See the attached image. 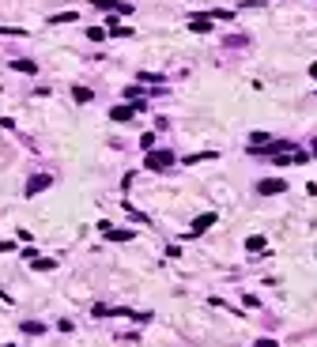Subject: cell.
I'll return each instance as SVG.
<instances>
[{"label": "cell", "mask_w": 317, "mask_h": 347, "mask_svg": "<svg viewBox=\"0 0 317 347\" xmlns=\"http://www.w3.org/2000/svg\"><path fill=\"white\" fill-rule=\"evenodd\" d=\"M143 166H148L151 174H159V170H170V166H174V151H148Z\"/></svg>", "instance_id": "6da1fadb"}, {"label": "cell", "mask_w": 317, "mask_h": 347, "mask_svg": "<svg viewBox=\"0 0 317 347\" xmlns=\"http://www.w3.org/2000/svg\"><path fill=\"white\" fill-rule=\"evenodd\" d=\"M53 185V174H34L31 181H27V196H38L42 189H50Z\"/></svg>", "instance_id": "7a4b0ae2"}, {"label": "cell", "mask_w": 317, "mask_h": 347, "mask_svg": "<svg viewBox=\"0 0 317 347\" xmlns=\"http://www.w3.org/2000/svg\"><path fill=\"white\" fill-rule=\"evenodd\" d=\"M283 189H287L283 178H264L261 185H257V192H261V196H276V192H283Z\"/></svg>", "instance_id": "3957f363"}, {"label": "cell", "mask_w": 317, "mask_h": 347, "mask_svg": "<svg viewBox=\"0 0 317 347\" xmlns=\"http://www.w3.org/2000/svg\"><path fill=\"white\" fill-rule=\"evenodd\" d=\"M211 227H215V211H208V215H197V219H193V234H189V238H200V234H204V230H211Z\"/></svg>", "instance_id": "277c9868"}, {"label": "cell", "mask_w": 317, "mask_h": 347, "mask_svg": "<svg viewBox=\"0 0 317 347\" xmlns=\"http://www.w3.org/2000/svg\"><path fill=\"white\" fill-rule=\"evenodd\" d=\"M132 113H143V102H140V106H113L110 117H113V121H129Z\"/></svg>", "instance_id": "5b68a950"}, {"label": "cell", "mask_w": 317, "mask_h": 347, "mask_svg": "<svg viewBox=\"0 0 317 347\" xmlns=\"http://www.w3.org/2000/svg\"><path fill=\"white\" fill-rule=\"evenodd\" d=\"M99 230L110 238V242H129V238H132V230H113L110 223H99Z\"/></svg>", "instance_id": "8992f818"}, {"label": "cell", "mask_w": 317, "mask_h": 347, "mask_svg": "<svg viewBox=\"0 0 317 347\" xmlns=\"http://www.w3.org/2000/svg\"><path fill=\"white\" fill-rule=\"evenodd\" d=\"M189 31L208 34V31H211V15H193V19H189Z\"/></svg>", "instance_id": "52a82bcc"}, {"label": "cell", "mask_w": 317, "mask_h": 347, "mask_svg": "<svg viewBox=\"0 0 317 347\" xmlns=\"http://www.w3.org/2000/svg\"><path fill=\"white\" fill-rule=\"evenodd\" d=\"M106 23H110V27H106V31H110V34H117V38H129V34H132V27L117 23V19H106Z\"/></svg>", "instance_id": "ba28073f"}, {"label": "cell", "mask_w": 317, "mask_h": 347, "mask_svg": "<svg viewBox=\"0 0 317 347\" xmlns=\"http://www.w3.org/2000/svg\"><path fill=\"white\" fill-rule=\"evenodd\" d=\"M264 245H268V242H264V234H249V238H246V249H249V253H261Z\"/></svg>", "instance_id": "9c48e42d"}, {"label": "cell", "mask_w": 317, "mask_h": 347, "mask_svg": "<svg viewBox=\"0 0 317 347\" xmlns=\"http://www.w3.org/2000/svg\"><path fill=\"white\" fill-rule=\"evenodd\" d=\"M76 19H80L76 12H61V15H50V23H53V27H61V23H76Z\"/></svg>", "instance_id": "30bf717a"}, {"label": "cell", "mask_w": 317, "mask_h": 347, "mask_svg": "<svg viewBox=\"0 0 317 347\" xmlns=\"http://www.w3.org/2000/svg\"><path fill=\"white\" fill-rule=\"evenodd\" d=\"M12 68H15V72H27V76H31V72H34V61H23V57H15V61H12Z\"/></svg>", "instance_id": "8fae6325"}, {"label": "cell", "mask_w": 317, "mask_h": 347, "mask_svg": "<svg viewBox=\"0 0 317 347\" xmlns=\"http://www.w3.org/2000/svg\"><path fill=\"white\" fill-rule=\"evenodd\" d=\"M72 98L76 102H91V87H72Z\"/></svg>", "instance_id": "7c38bea8"}, {"label": "cell", "mask_w": 317, "mask_h": 347, "mask_svg": "<svg viewBox=\"0 0 317 347\" xmlns=\"http://www.w3.org/2000/svg\"><path fill=\"white\" fill-rule=\"evenodd\" d=\"M34 268H38V272H50V268H57V260H50V257H34Z\"/></svg>", "instance_id": "4fadbf2b"}, {"label": "cell", "mask_w": 317, "mask_h": 347, "mask_svg": "<svg viewBox=\"0 0 317 347\" xmlns=\"http://www.w3.org/2000/svg\"><path fill=\"white\" fill-rule=\"evenodd\" d=\"M23 332H27V336H42V332H45V325H38V321H27V325H23Z\"/></svg>", "instance_id": "5bb4252c"}, {"label": "cell", "mask_w": 317, "mask_h": 347, "mask_svg": "<svg viewBox=\"0 0 317 347\" xmlns=\"http://www.w3.org/2000/svg\"><path fill=\"white\" fill-rule=\"evenodd\" d=\"M87 38H91V42H102V38H106V27H87Z\"/></svg>", "instance_id": "9a60e30c"}, {"label": "cell", "mask_w": 317, "mask_h": 347, "mask_svg": "<svg viewBox=\"0 0 317 347\" xmlns=\"http://www.w3.org/2000/svg\"><path fill=\"white\" fill-rule=\"evenodd\" d=\"M99 8H117V12H129V4H117V0H94Z\"/></svg>", "instance_id": "2e32d148"}, {"label": "cell", "mask_w": 317, "mask_h": 347, "mask_svg": "<svg viewBox=\"0 0 317 347\" xmlns=\"http://www.w3.org/2000/svg\"><path fill=\"white\" fill-rule=\"evenodd\" d=\"M151 143H155V132H143V136H140V147L151 151Z\"/></svg>", "instance_id": "e0dca14e"}]
</instances>
